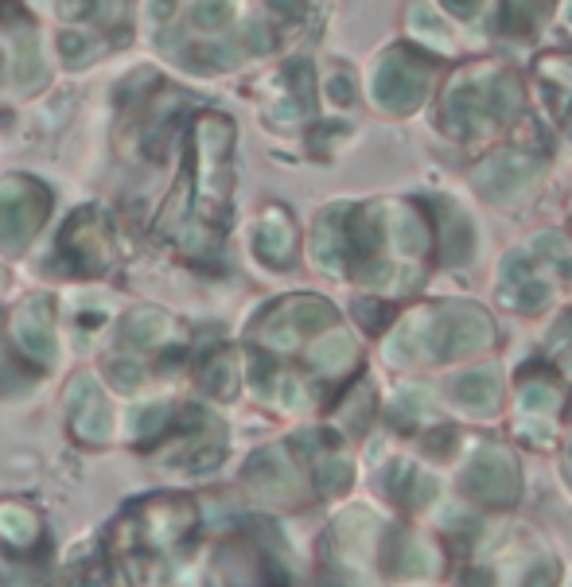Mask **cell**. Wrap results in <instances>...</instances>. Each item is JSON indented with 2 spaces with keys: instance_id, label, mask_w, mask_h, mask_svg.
Returning <instances> with one entry per match:
<instances>
[{
  "instance_id": "cell-8",
  "label": "cell",
  "mask_w": 572,
  "mask_h": 587,
  "mask_svg": "<svg viewBox=\"0 0 572 587\" xmlns=\"http://www.w3.org/2000/svg\"><path fill=\"white\" fill-rule=\"evenodd\" d=\"M553 401H556V393L549 381H522V385H518V405H522L525 413H549Z\"/></svg>"
},
{
  "instance_id": "cell-3",
  "label": "cell",
  "mask_w": 572,
  "mask_h": 587,
  "mask_svg": "<svg viewBox=\"0 0 572 587\" xmlns=\"http://www.w3.org/2000/svg\"><path fill=\"white\" fill-rule=\"evenodd\" d=\"M545 296H549L545 280H541L525 261L510 257L507 269H502V300H507L510 308L533 311V308H541V303H545Z\"/></svg>"
},
{
  "instance_id": "cell-9",
  "label": "cell",
  "mask_w": 572,
  "mask_h": 587,
  "mask_svg": "<svg viewBox=\"0 0 572 587\" xmlns=\"http://www.w3.org/2000/svg\"><path fill=\"white\" fill-rule=\"evenodd\" d=\"M350 483V463L347 460H324L319 463V491L339 494Z\"/></svg>"
},
{
  "instance_id": "cell-7",
  "label": "cell",
  "mask_w": 572,
  "mask_h": 587,
  "mask_svg": "<svg viewBox=\"0 0 572 587\" xmlns=\"http://www.w3.org/2000/svg\"><path fill=\"white\" fill-rule=\"evenodd\" d=\"M483 172L487 175H479V187H483L487 195H494V199H514L518 190L530 183V167L514 156H499L491 167H483Z\"/></svg>"
},
{
  "instance_id": "cell-12",
  "label": "cell",
  "mask_w": 572,
  "mask_h": 587,
  "mask_svg": "<svg viewBox=\"0 0 572 587\" xmlns=\"http://www.w3.org/2000/svg\"><path fill=\"white\" fill-rule=\"evenodd\" d=\"M479 4H483V0H448V9H452L456 17H471Z\"/></svg>"
},
{
  "instance_id": "cell-4",
  "label": "cell",
  "mask_w": 572,
  "mask_h": 587,
  "mask_svg": "<svg viewBox=\"0 0 572 587\" xmlns=\"http://www.w3.org/2000/svg\"><path fill=\"white\" fill-rule=\"evenodd\" d=\"M386 568L398 571V576H425V571L437 568V553L417 533H394L390 545H386Z\"/></svg>"
},
{
  "instance_id": "cell-1",
  "label": "cell",
  "mask_w": 572,
  "mask_h": 587,
  "mask_svg": "<svg viewBox=\"0 0 572 587\" xmlns=\"http://www.w3.org/2000/svg\"><path fill=\"white\" fill-rule=\"evenodd\" d=\"M494 339V323L471 303L460 308H445L432 323L425 316V354L429 358H456V354H471V350L491 347Z\"/></svg>"
},
{
  "instance_id": "cell-2",
  "label": "cell",
  "mask_w": 572,
  "mask_h": 587,
  "mask_svg": "<svg viewBox=\"0 0 572 587\" xmlns=\"http://www.w3.org/2000/svg\"><path fill=\"white\" fill-rule=\"evenodd\" d=\"M463 491L476 502H483V506H510V502H518L522 483H518L514 455L507 447H483V452H476V460L463 471Z\"/></svg>"
},
{
  "instance_id": "cell-11",
  "label": "cell",
  "mask_w": 572,
  "mask_h": 587,
  "mask_svg": "<svg viewBox=\"0 0 572 587\" xmlns=\"http://www.w3.org/2000/svg\"><path fill=\"white\" fill-rule=\"evenodd\" d=\"M456 440V432L452 429H445V432H437V436H429V447H432V455H448L445 447Z\"/></svg>"
},
{
  "instance_id": "cell-6",
  "label": "cell",
  "mask_w": 572,
  "mask_h": 587,
  "mask_svg": "<svg viewBox=\"0 0 572 587\" xmlns=\"http://www.w3.org/2000/svg\"><path fill=\"white\" fill-rule=\"evenodd\" d=\"M452 401L468 413H491L499 405V378L494 370H468L452 381Z\"/></svg>"
},
{
  "instance_id": "cell-5",
  "label": "cell",
  "mask_w": 572,
  "mask_h": 587,
  "mask_svg": "<svg viewBox=\"0 0 572 587\" xmlns=\"http://www.w3.org/2000/svg\"><path fill=\"white\" fill-rule=\"evenodd\" d=\"M386 491H390V498L406 509H421L437 498V483H432V475H425L417 463H394Z\"/></svg>"
},
{
  "instance_id": "cell-13",
  "label": "cell",
  "mask_w": 572,
  "mask_h": 587,
  "mask_svg": "<svg viewBox=\"0 0 572 587\" xmlns=\"http://www.w3.org/2000/svg\"><path fill=\"white\" fill-rule=\"evenodd\" d=\"M564 471H569V478H572V444H569V455H564Z\"/></svg>"
},
{
  "instance_id": "cell-10",
  "label": "cell",
  "mask_w": 572,
  "mask_h": 587,
  "mask_svg": "<svg viewBox=\"0 0 572 587\" xmlns=\"http://www.w3.org/2000/svg\"><path fill=\"white\" fill-rule=\"evenodd\" d=\"M522 587H556V564L553 560H538L525 571Z\"/></svg>"
}]
</instances>
